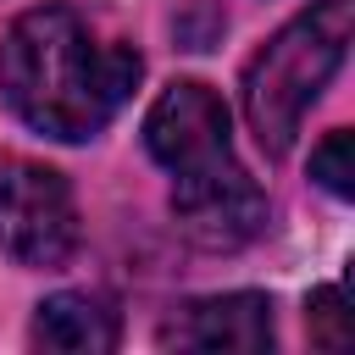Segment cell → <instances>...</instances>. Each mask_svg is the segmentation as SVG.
<instances>
[{
    "label": "cell",
    "instance_id": "cell-1",
    "mask_svg": "<svg viewBox=\"0 0 355 355\" xmlns=\"http://www.w3.org/2000/svg\"><path fill=\"white\" fill-rule=\"evenodd\" d=\"M144 61L72 6H33L0 39V94L44 139H94L133 94Z\"/></svg>",
    "mask_w": 355,
    "mask_h": 355
},
{
    "label": "cell",
    "instance_id": "cell-2",
    "mask_svg": "<svg viewBox=\"0 0 355 355\" xmlns=\"http://www.w3.org/2000/svg\"><path fill=\"white\" fill-rule=\"evenodd\" d=\"M144 150L172 172V216L200 250H239L266 227V194L233 155L227 105L211 83H166L144 111Z\"/></svg>",
    "mask_w": 355,
    "mask_h": 355
},
{
    "label": "cell",
    "instance_id": "cell-3",
    "mask_svg": "<svg viewBox=\"0 0 355 355\" xmlns=\"http://www.w3.org/2000/svg\"><path fill=\"white\" fill-rule=\"evenodd\" d=\"M349 28H355V0H316L294 22H283L266 39V50L244 67V116L266 155H283L294 144L311 100L344 67Z\"/></svg>",
    "mask_w": 355,
    "mask_h": 355
},
{
    "label": "cell",
    "instance_id": "cell-4",
    "mask_svg": "<svg viewBox=\"0 0 355 355\" xmlns=\"http://www.w3.org/2000/svg\"><path fill=\"white\" fill-rule=\"evenodd\" d=\"M78 200L72 183L28 155H0V250L17 266H61L78 250Z\"/></svg>",
    "mask_w": 355,
    "mask_h": 355
},
{
    "label": "cell",
    "instance_id": "cell-5",
    "mask_svg": "<svg viewBox=\"0 0 355 355\" xmlns=\"http://www.w3.org/2000/svg\"><path fill=\"white\" fill-rule=\"evenodd\" d=\"M183 349H272V300L266 294H211L183 305V322L172 327Z\"/></svg>",
    "mask_w": 355,
    "mask_h": 355
},
{
    "label": "cell",
    "instance_id": "cell-6",
    "mask_svg": "<svg viewBox=\"0 0 355 355\" xmlns=\"http://www.w3.org/2000/svg\"><path fill=\"white\" fill-rule=\"evenodd\" d=\"M122 338L116 311L94 294H50L33 316V344L61 355H111Z\"/></svg>",
    "mask_w": 355,
    "mask_h": 355
},
{
    "label": "cell",
    "instance_id": "cell-7",
    "mask_svg": "<svg viewBox=\"0 0 355 355\" xmlns=\"http://www.w3.org/2000/svg\"><path fill=\"white\" fill-rule=\"evenodd\" d=\"M311 178H316L333 200H349V194H355V139H349V128H333V133L311 150Z\"/></svg>",
    "mask_w": 355,
    "mask_h": 355
},
{
    "label": "cell",
    "instance_id": "cell-8",
    "mask_svg": "<svg viewBox=\"0 0 355 355\" xmlns=\"http://www.w3.org/2000/svg\"><path fill=\"white\" fill-rule=\"evenodd\" d=\"M311 322H316V344H327V349L349 344V311H344V288L338 283H322L311 294Z\"/></svg>",
    "mask_w": 355,
    "mask_h": 355
}]
</instances>
